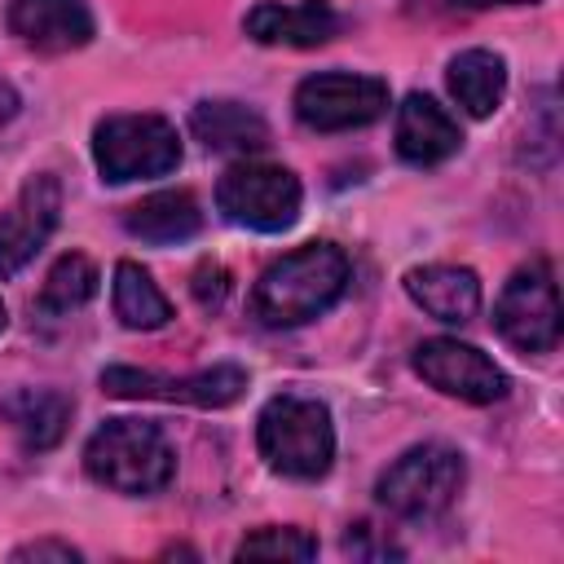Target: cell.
<instances>
[{"mask_svg":"<svg viewBox=\"0 0 564 564\" xmlns=\"http://www.w3.org/2000/svg\"><path fill=\"white\" fill-rule=\"evenodd\" d=\"M348 273V256L335 242H304L260 273L251 313L264 326H304L344 295Z\"/></svg>","mask_w":564,"mask_h":564,"instance_id":"6da1fadb","label":"cell"},{"mask_svg":"<svg viewBox=\"0 0 564 564\" xmlns=\"http://www.w3.org/2000/svg\"><path fill=\"white\" fill-rule=\"evenodd\" d=\"M260 458L291 480H322L335 458V423L317 397L282 392L256 419Z\"/></svg>","mask_w":564,"mask_h":564,"instance_id":"7a4b0ae2","label":"cell"},{"mask_svg":"<svg viewBox=\"0 0 564 564\" xmlns=\"http://www.w3.org/2000/svg\"><path fill=\"white\" fill-rule=\"evenodd\" d=\"M84 467L97 485L141 498L172 480L176 454L167 436L145 419H106L84 445Z\"/></svg>","mask_w":564,"mask_h":564,"instance_id":"3957f363","label":"cell"},{"mask_svg":"<svg viewBox=\"0 0 564 564\" xmlns=\"http://www.w3.org/2000/svg\"><path fill=\"white\" fill-rule=\"evenodd\" d=\"M467 480V463L458 449L441 445V441H427V445H414L405 449L375 485L379 502L401 516V520H436L441 511L454 507L458 489Z\"/></svg>","mask_w":564,"mask_h":564,"instance_id":"277c9868","label":"cell"},{"mask_svg":"<svg viewBox=\"0 0 564 564\" xmlns=\"http://www.w3.org/2000/svg\"><path fill=\"white\" fill-rule=\"evenodd\" d=\"M93 159L110 185L163 176L181 163V137L163 115H110L93 132Z\"/></svg>","mask_w":564,"mask_h":564,"instance_id":"5b68a950","label":"cell"},{"mask_svg":"<svg viewBox=\"0 0 564 564\" xmlns=\"http://www.w3.org/2000/svg\"><path fill=\"white\" fill-rule=\"evenodd\" d=\"M300 181L291 167L278 163H234L220 181H216V207L225 212V220L260 229V234H282L295 225L300 216Z\"/></svg>","mask_w":564,"mask_h":564,"instance_id":"8992f818","label":"cell"},{"mask_svg":"<svg viewBox=\"0 0 564 564\" xmlns=\"http://www.w3.org/2000/svg\"><path fill=\"white\" fill-rule=\"evenodd\" d=\"M498 335L520 352H551L560 344V291L546 260L516 269L494 304Z\"/></svg>","mask_w":564,"mask_h":564,"instance_id":"52a82bcc","label":"cell"},{"mask_svg":"<svg viewBox=\"0 0 564 564\" xmlns=\"http://www.w3.org/2000/svg\"><path fill=\"white\" fill-rule=\"evenodd\" d=\"M388 110V84L379 75L322 70L295 88V119L313 132L366 128Z\"/></svg>","mask_w":564,"mask_h":564,"instance_id":"ba28073f","label":"cell"},{"mask_svg":"<svg viewBox=\"0 0 564 564\" xmlns=\"http://www.w3.org/2000/svg\"><path fill=\"white\" fill-rule=\"evenodd\" d=\"M101 388L110 397H141V401H181V405H203L220 410L234 405L247 392V370L242 366H207L185 379H167L154 370H132V366H110L101 370Z\"/></svg>","mask_w":564,"mask_h":564,"instance_id":"9c48e42d","label":"cell"},{"mask_svg":"<svg viewBox=\"0 0 564 564\" xmlns=\"http://www.w3.org/2000/svg\"><path fill=\"white\" fill-rule=\"evenodd\" d=\"M414 370L436 392L458 397L467 405H489V401H502L507 397V375L476 344H463V339H449V335L423 339L414 348Z\"/></svg>","mask_w":564,"mask_h":564,"instance_id":"30bf717a","label":"cell"},{"mask_svg":"<svg viewBox=\"0 0 564 564\" xmlns=\"http://www.w3.org/2000/svg\"><path fill=\"white\" fill-rule=\"evenodd\" d=\"M57 212H62V185L57 176L40 172L31 176L13 203L0 212V278H13L57 229Z\"/></svg>","mask_w":564,"mask_h":564,"instance_id":"8fae6325","label":"cell"},{"mask_svg":"<svg viewBox=\"0 0 564 564\" xmlns=\"http://www.w3.org/2000/svg\"><path fill=\"white\" fill-rule=\"evenodd\" d=\"M4 26L40 53H70L93 40V13L84 0H9Z\"/></svg>","mask_w":564,"mask_h":564,"instance_id":"7c38bea8","label":"cell"},{"mask_svg":"<svg viewBox=\"0 0 564 564\" xmlns=\"http://www.w3.org/2000/svg\"><path fill=\"white\" fill-rule=\"evenodd\" d=\"M458 145H463V132L436 97L410 93L397 106V154L410 167H436L449 154H458Z\"/></svg>","mask_w":564,"mask_h":564,"instance_id":"4fadbf2b","label":"cell"},{"mask_svg":"<svg viewBox=\"0 0 564 564\" xmlns=\"http://www.w3.org/2000/svg\"><path fill=\"white\" fill-rule=\"evenodd\" d=\"M247 35L256 44H286V48H317L339 31V13L326 0H300V4H256L242 18Z\"/></svg>","mask_w":564,"mask_h":564,"instance_id":"5bb4252c","label":"cell"},{"mask_svg":"<svg viewBox=\"0 0 564 564\" xmlns=\"http://www.w3.org/2000/svg\"><path fill=\"white\" fill-rule=\"evenodd\" d=\"M405 291L410 300L436 317V322H449V326H463L476 317L480 308V278L463 264H423V269H410L405 273Z\"/></svg>","mask_w":564,"mask_h":564,"instance_id":"9a60e30c","label":"cell"},{"mask_svg":"<svg viewBox=\"0 0 564 564\" xmlns=\"http://www.w3.org/2000/svg\"><path fill=\"white\" fill-rule=\"evenodd\" d=\"M0 419L18 432L22 449H53L70 423V397L57 388H18L0 401Z\"/></svg>","mask_w":564,"mask_h":564,"instance_id":"2e32d148","label":"cell"},{"mask_svg":"<svg viewBox=\"0 0 564 564\" xmlns=\"http://www.w3.org/2000/svg\"><path fill=\"white\" fill-rule=\"evenodd\" d=\"M189 132L216 154H251L269 145V123L242 101H198L189 110Z\"/></svg>","mask_w":564,"mask_h":564,"instance_id":"e0dca14e","label":"cell"},{"mask_svg":"<svg viewBox=\"0 0 564 564\" xmlns=\"http://www.w3.org/2000/svg\"><path fill=\"white\" fill-rule=\"evenodd\" d=\"M123 225L141 242L172 247V242H185V238H194L203 229V212H198L194 194H185V189H159V194L132 203L128 216H123Z\"/></svg>","mask_w":564,"mask_h":564,"instance_id":"ac0fdd59","label":"cell"},{"mask_svg":"<svg viewBox=\"0 0 564 564\" xmlns=\"http://www.w3.org/2000/svg\"><path fill=\"white\" fill-rule=\"evenodd\" d=\"M449 93L454 101L476 115V119H489L498 106H502V93H507V62L489 48H467L458 57H449Z\"/></svg>","mask_w":564,"mask_h":564,"instance_id":"d6986e66","label":"cell"},{"mask_svg":"<svg viewBox=\"0 0 564 564\" xmlns=\"http://www.w3.org/2000/svg\"><path fill=\"white\" fill-rule=\"evenodd\" d=\"M115 317L128 330H159V326L172 322L167 295L154 286V278L137 260H119L115 264Z\"/></svg>","mask_w":564,"mask_h":564,"instance_id":"ffe728a7","label":"cell"},{"mask_svg":"<svg viewBox=\"0 0 564 564\" xmlns=\"http://www.w3.org/2000/svg\"><path fill=\"white\" fill-rule=\"evenodd\" d=\"M97 264L79 251H66L48 278H44V291H40V313H75L84 308L93 295H97Z\"/></svg>","mask_w":564,"mask_h":564,"instance_id":"44dd1931","label":"cell"},{"mask_svg":"<svg viewBox=\"0 0 564 564\" xmlns=\"http://www.w3.org/2000/svg\"><path fill=\"white\" fill-rule=\"evenodd\" d=\"M234 555L238 560H313L317 538L295 524H269V529H256L251 538H242Z\"/></svg>","mask_w":564,"mask_h":564,"instance_id":"7402d4cb","label":"cell"},{"mask_svg":"<svg viewBox=\"0 0 564 564\" xmlns=\"http://www.w3.org/2000/svg\"><path fill=\"white\" fill-rule=\"evenodd\" d=\"M225 295H229V269L216 264V260L198 264V273H194V300H198L203 308H220Z\"/></svg>","mask_w":564,"mask_h":564,"instance_id":"603a6c76","label":"cell"},{"mask_svg":"<svg viewBox=\"0 0 564 564\" xmlns=\"http://www.w3.org/2000/svg\"><path fill=\"white\" fill-rule=\"evenodd\" d=\"M344 551L348 555H361V560H383V555H401L392 542H375V529L370 524H352L348 533H344Z\"/></svg>","mask_w":564,"mask_h":564,"instance_id":"cb8c5ba5","label":"cell"},{"mask_svg":"<svg viewBox=\"0 0 564 564\" xmlns=\"http://www.w3.org/2000/svg\"><path fill=\"white\" fill-rule=\"evenodd\" d=\"M13 560H62V564H75L79 551L70 542H53V538H40V542H26L13 551Z\"/></svg>","mask_w":564,"mask_h":564,"instance_id":"d4e9b609","label":"cell"},{"mask_svg":"<svg viewBox=\"0 0 564 564\" xmlns=\"http://www.w3.org/2000/svg\"><path fill=\"white\" fill-rule=\"evenodd\" d=\"M13 115H18V93L0 79V123H4V119H13Z\"/></svg>","mask_w":564,"mask_h":564,"instance_id":"484cf974","label":"cell"},{"mask_svg":"<svg viewBox=\"0 0 564 564\" xmlns=\"http://www.w3.org/2000/svg\"><path fill=\"white\" fill-rule=\"evenodd\" d=\"M463 9H489V4H538V0H454Z\"/></svg>","mask_w":564,"mask_h":564,"instance_id":"4316f807","label":"cell"},{"mask_svg":"<svg viewBox=\"0 0 564 564\" xmlns=\"http://www.w3.org/2000/svg\"><path fill=\"white\" fill-rule=\"evenodd\" d=\"M4 322H9V313H4V300H0V330H4Z\"/></svg>","mask_w":564,"mask_h":564,"instance_id":"83f0119b","label":"cell"}]
</instances>
